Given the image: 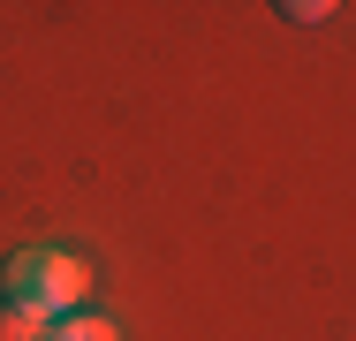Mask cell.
I'll list each match as a JSON object with an SVG mask.
<instances>
[{
    "label": "cell",
    "instance_id": "1",
    "mask_svg": "<svg viewBox=\"0 0 356 341\" xmlns=\"http://www.w3.org/2000/svg\"><path fill=\"white\" fill-rule=\"evenodd\" d=\"M83 258L61 251V243H31V251H15L8 266H0V303H15V311H38V319H61L83 303Z\"/></svg>",
    "mask_w": 356,
    "mask_h": 341
},
{
    "label": "cell",
    "instance_id": "2",
    "mask_svg": "<svg viewBox=\"0 0 356 341\" xmlns=\"http://www.w3.org/2000/svg\"><path fill=\"white\" fill-rule=\"evenodd\" d=\"M46 341H122V326H114V319H99V311H61Z\"/></svg>",
    "mask_w": 356,
    "mask_h": 341
},
{
    "label": "cell",
    "instance_id": "3",
    "mask_svg": "<svg viewBox=\"0 0 356 341\" xmlns=\"http://www.w3.org/2000/svg\"><path fill=\"white\" fill-rule=\"evenodd\" d=\"M54 334V319H38V311H15V303H0V341H46Z\"/></svg>",
    "mask_w": 356,
    "mask_h": 341
},
{
    "label": "cell",
    "instance_id": "4",
    "mask_svg": "<svg viewBox=\"0 0 356 341\" xmlns=\"http://www.w3.org/2000/svg\"><path fill=\"white\" fill-rule=\"evenodd\" d=\"M281 15H288V23H326L334 0H281Z\"/></svg>",
    "mask_w": 356,
    "mask_h": 341
}]
</instances>
